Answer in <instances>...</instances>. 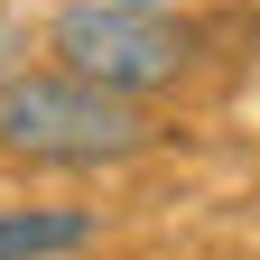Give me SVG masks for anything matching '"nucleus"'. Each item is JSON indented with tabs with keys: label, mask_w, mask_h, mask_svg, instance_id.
Wrapping results in <instances>:
<instances>
[{
	"label": "nucleus",
	"mask_w": 260,
	"mask_h": 260,
	"mask_svg": "<svg viewBox=\"0 0 260 260\" xmlns=\"http://www.w3.org/2000/svg\"><path fill=\"white\" fill-rule=\"evenodd\" d=\"M47 56L65 75L103 84V93H168L195 65V28H177L168 10H121V0H75L47 19Z\"/></svg>",
	"instance_id": "nucleus-2"
},
{
	"label": "nucleus",
	"mask_w": 260,
	"mask_h": 260,
	"mask_svg": "<svg viewBox=\"0 0 260 260\" xmlns=\"http://www.w3.org/2000/svg\"><path fill=\"white\" fill-rule=\"evenodd\" d=\"M121 10H168V0H121Z\"/></svg>",
	"instance_id": "nucleus-4"
},
{
	"label": "nucleus",
	"mask_w": 260,
	"mask_h": 260,
	"mask_svg": "<svg viewBox=\"0 0 260 260\" xmlns=\"http://www.w3.org/2000/svg\"><path fill=\"white\" fill-rule=\"evenodd\" d=\"M158 140V121L130 103V93H103L65 65H38V75H0V158H28V168H121Z\"/></svg>",
	"instance_id": "nucleus-1"
},
{
	"label": "nucleus",
	"mask_w": 260,
	"mask_h": 260,
	"mask_svg": "<svg viewBox=\"0 0 260 260\" xmlns=\"http://www.w3.org/2000/svg\"><path fill=\"white\" fill-rule=\"evenodd\" d=\"M93 233H103V214L84 205H19L0 214V260H56V251H84Z\"/></svg>",
	"instance_id": "nucleus-3"
}]
</instances>
